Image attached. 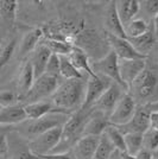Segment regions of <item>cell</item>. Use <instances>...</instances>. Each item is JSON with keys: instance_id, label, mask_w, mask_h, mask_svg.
Wrapping results in <instances>:
<instances>
[{"instance_id": "1", "label": "cell", "mask_w": 158, "mask_h": 159, "mask_svg": "<svg viewBox=\"0 0 158 159\" xmlns=\"http://www.w3.org/2000/svg\"><path fill=\"white\" fill-rule=\"evenodd\" d=\"M86 82L79 80H66L61 83L51 96V103L62 113H68L82 106L85 100Z\"/></svg>"}, {"instance_id": "2", "label": "cell", "mask_w": 158, "mask_h": 159, "mask_svg": "<svg viewBox=\"0 0 158 159\" xmlns=\"http://www.w3.org/2000/svg\"><path fill=\"white\" fill-rule=\"evenodd\" d=\"M92 69L96 75H101L106 79L112 80L113 83H117L125 92H128V88L123 82L120 77V70H119V58L112 50L105 53L101 58L92 62Z\"/></svg>"}, {"instance_id": "3", "label": "cell", "mask_w": 158, "mask_h": 159, "mask_svg": "<svg viewBox=\"0 0 158 159\" xmlns=\"http://www.w3.org/2000/svg\"><path fill=\"white\" fill-rule=\"evenodd\" d=\"M68 118L69 116L66 113L55 112L50 113L40 119L29 120V122L24 128V134L26 135V138L32 140L49 129H53V128L58 126H63Z\"/></svg>"}, {"instance_id": "4", "label": "cell", "mask_w": 158, "mask_h": 159, "mask_svg": "<svg viewBox=\"0 0 158 159\" xmlns=\"http://www.w3.org/2000/svg\"><path fill=\"white\" fill-rule=\"evenodd\" d=\"M63 126L55 127L53 129H49L45 133L38 135L37 138L30 140L29 143V148L36 156H42V154H48L56 150V147L59 145L61 139H62V132H63Z\"/></svg>"}, {"instance_id": "5", "label": "cell", "mask_w": 158, "mask_h": 159, "mask_svg": "<svg viewBox=\"0 0 158 159\" xmlns=\"http://www.w3.org/2000/svg\"><path fill=\"white\" fill-rule=\"evenodd\" d=\"M59 86V81L57 77H53L50 75H42L40 77L35 80L32 88L24 99L27 101V103H33V102H40L44 101L46 98H51L55 90Z\"/></svg>"}, {"instance_id": "6", "label": "cell", "mask_w": 158, "mask_h": 159, "mask_svg": "<svg viewBox=\"0 0 158 159\" xmlns=\"http://www.w3.org/2000/svg\"><path fill=\"white\" fill-rule=\"evenodd\" d=\"M85 111L79 109L77 112L72 113V115H69V118L63 125V132H62V139L59 145L63 143L66 144H72V146L77 140L82 137V131H83V126L88 120V116L83 114ZM57 148V147H56Z\"/></svg>"}, {"instance_id": "7", "label": "cell", "mask_w": 158, "mask_h": 159, "mask_svg": "<svg viewBox=\"0 0 158 159\" xmlns=\"http://www.w3.org/2000/svg\"><path fill=\"white\" fill-rule=\"evenodd\" d=\"M111 80L106 79L101 75H96L94 77H88L86 82V92H85V100L81 106L82 111L92 109L96 101L101 98V95L105 93L111 86Z\"/></svg>"}, {"instance_id": "8", "label": "cell", "mask_w": 158, "mask_h": 159, "mask_svg": "<svg viewBox=\"0 0 158 159\" xmlns=\"http://www.w3.org/2000/svg\"><path fill=\"white\" fill-rule=\"evenodd\" d=\"M136 111H137V103H136L134 98L131 94H128V92L124 93L123 98L120 99L112 114L108 116L109 125L117 127L126 125L133 118Z\"/></svg>"}, {"instance_id": "9", "label": "cell", "mask_w": 158, "mask_h": 159, "mask_svg": "<svg viewBox=\"0 0 158 159\" xmlns=\"http://www.w3.org/2000/svg\"><path fill=\"white\" fill-rule=\"evenodd\" d=\"M158 88V77L150 69H145L132 83L130 89L134 90L136 95L142 100H150L156 94Z\"/></svg>"}, {"instance_id": "10", "label": "cell", "mask_w": 158, "mask_h": 159, "mask_svg": "<svg viewBox=\"0 0 158 159\" xmlns=\"http://www.w3.org/2000/svg\"><path fill=\"white\" fill-rule=\"evenodd\" d=\"M124 93H127V92H125L117 83H112L105 93L101 95V98L96 101V103L94 105L93 108H95L96 112L101 113L102 115H105L108 119V116L112 114L114 108L119 103L120 99L123 98Z\"/></svg>"}, {"instance_id": "11", "label": "cell", "mask_w": 158, "mask_h": 159, "mask_svg": "<svg viewBox=\"0 0 158 159\" xmlns=\"http://www.w3.org/2000/svg\"><path fill=\"white\" fill-rule=\"evenodd\" d=\"M107 43L119 60H147V56L139 53L127 38H120L111 33H106Z\"/></svg>"}, {"instance_id": "12", "label": "cell", "mask_w": 158, "mask_h": 159, "mask_svg": "<svg viewBox=\"0 0 158 159\" xmlns=\"http://www.w3.org/2000/svg\"><path fill=\"white\" fill-rule=\"evenodd\" d=\"M119 131L123 134L127 133H140L143 134L150 128V112L145 106L137 107V111L126 125L119 126Z\"/></svg>"}, {"instance_id": "13", "label": "cell", "mask_w": 158, "mask_h": 159, "mask_svg": "<svg viewBox=\"0 0 158 159\" xmlns=\"http://www.w3.org/2000/svg\"><path fill=\"white\" fill-rule=\"evenodd\" d=\"M145 69H146V60H119L120 77L128 88V90L134 80Z\"/></svg>"}, {"instance_id": "14", "label": "cell", "mask_w": 158, "mask_h": 159, "mask_svg": "<svg viewBox=\"0 0 158 159\" xmlns=\"http://www.w3.org/2000/svg\"><path fill=\"white\" fill-rule=\"evenodd\" d=\"M100 137L83 135L72 146V156L76 159H93Z\"/></svg>"}, {"instance_id": "15", "label": "cell", "mask_w": 158, "mask_h": 159, "mask_svg": "<svg viewBox=\"0 0 158 159\" xmlns=\"http://www.w3.org/2000/svg\"><path fill=\"white\" fill-rule=\"evenodd\" d=\"M51 51L48 49V48L42 43L38 44L37 48L33 50L32 52V60L30 61L33 68V74H35V77L38 79L42 75L45 74V68L48 64V61L51 56Z\"/></svg>"}, {"instance_id": "16", "label": "cell", "mask_w": 158, "mask_h": 159, "mask_svg": "<svg viewBox=\"0 0 158 159\" xmlns=\"http://www.w3.org/2000/svg\"><path fill=\"white\" fill-rule=\"evenodd\" d=\"M109 126V121L105 115L101 113L96 112L95 115L88 118L86 121L83 131H82V137L83 135H91V137H101L105 133L106 128Z\"/></svg>"}, {"instance_id": "17", "label": "cell", "mask_w": 158, "mask_h": 159, "mask_svg": "<svg viewBox=\"0 0 158 159\" xmlns=\"http://www.w3.org/2000/svg\"><path fill=\"white\" fill-rule=\"evenodd\" d=\"M115 6L119 18L125 27L127 23H130L132 19L137 17V14L142 8V4L137 0H121V1H115Z\"/></svg>"}, {"instance_id": "18", "label": "cell", "mask_w": 158, "mask_h": 159, "mask_svg": "<svg viewBox=\"0 0 158 159\" xmlns=\"http://www.w3.org/2000/svg\"><path fill=\"white\" fill-rule=\"evenodd\" d=\"M105 24L107 27V33H111L113 36H117L120 38H127L125 33V27L123 25V23L118 16V12H117L115 1H112L111 5L108 6Z\"/></svg>"}, {"instance_id": "19", "label": "cell", "mask_w": 158, "mask_h": 159, "mask_svg": "<svg viewBox=\"0 0 158 159\" xmlns=\"http://www.w3.org/2000/svg\"><path fill=\"white\" fill-rule=\"evenodd\" d=\"M68 58L72 62V64L79 71H85V73L88 74V77H94L96 76V74L93 71L92 69V62L89 60V56L88 53H86L82 49L75 47L72 48V52L68 55Z\"/></svg>"}, {"instance_id": "20", "label": "cell", "mask_w": 158, "mask_h": 159, "mask_svg": "<svg viewBox=\"0 0 158 159\" xmlns=\"http://www.w3.org/2000/svg\"><path fill=\"white\" fill-rule=\"evenodd\" d=\"M23 107L26 114V120H37L50 113L59 112L58 109L55 108L51 101H40V102H33V103H26Z\"/></svg>"}, {"instance_id": "21", "label": "cell", "mask_w": 158, "mask_h": 159, "mask_svg": "<svg viewBox=\"0 0 158 159\" xmlns=\"http://www.w3.org/2000/svg\"><path fill=\"white\" fill-rule=\"evenodd\" d=\"M24 121H26V114L23 106L0 108V125H17Z\"/></svg>"}, {"instance_id": "22", "label": "cell", "mask_w": 158, "mask_h": 159, "mask_svg": "<svg viewBox=\"0 0 158 159\" xmlns=\"http://www.w3.org/2000/svg\"><path fill=\"white\" fill-rule=\"evenodd\" d=\"M35 74H33V68L30 61H27L26 63H24V66H21L18 77V88H19L20 98H25L27 93L30 92V89L32 88L33 82H35Z\"/></svg>"}, {"instance_id": "23", "label": "cell", "mask_w": 158, "mask_h": 159, "mask_svg": "<svg viewBox=\"0 0 158 159\" xmlns=\"http://www.w3.org/2000/svg\"><path fill=\"white\" fill-rule=\"evenodd\" d=\"M128 42L132 44V47L134 48L139 53L147 56V52L152 49V47L155 45V42H156V36L155 32L149 29V31L139 37L136 38H127Z\"/></svg>"}, {"instance_id": "24", "label": "cell", "mask_w": 158, "mask_h": 159, "mask_svg": "<svg viewBox=\"0 0 158 159\" xmlns=\"http://www.w3.org/2000/svg\"><path fill=\"white\" fill-rule=\"evenodd\" d=\"M44 37V31L42 29H35L32 31L27 32L25 37L21 40L19 52L21 56H25L27 53L33 52V50L40 44V39Z\"/></svg>"}, {"instance_id": "25", "label": "cell", "mask_w": 158, "mask_h": 159, "mask_svg": "<svg viewBox=\"0 0 158 159\" xmlns=\"http://www.w3.org/2000/svg\"><path fill=\"white\" fill-rule=\"evenodd\" d=\"M43 44L50 51L58 56H68L72 52L74 45L68 43L66 39H55V38H44Z\"/></svg>"}, {"instance_id": "26", "label": "cell", "mask_w": 158, "mask_h": 159, "mask_svg": "<svg viewBox=\"0 0 158 159\" xmlns=\"http://www.w3.org/2000/svg\"><path fill=\"white\" fill-rule=\"evenodd\" d=\"M106 137L108 138V140L112 143V145L114 146V148L117 150L118 153H126V146H125V138L124 134L119 131V128L117 126H109L106 128L105 131Z\"/></svg>"}, {"instance_id": "27", "label": "cell", "mask_w": 158, "mask_h": 159, "mask_svg": "<svg viewBox=\"0 0 158 159\" xmlns=\"http://www.w3.org/2000/svg\"><path fill=\"white\" fill-rule=\"evenodd\" d=\"M59 75L64 80L82 79V73L72 64L68 56H59Z\"/></svg>"}, {"instance_id": "28", "label": "cell", "mask_w": 158, "mask_h": 159, "mask_svg": "<svg viewBox=\"0 0 158 159\" xmlns=\"http://www.w3.org/2000/svg\"><path fill=\"white\" fill-rule=\"evenodd\" d=\"M125 138L126 153L136 157L143 150V134L140 133H127L124 134Z\"/></svg>"}, {"instance_id": "29", "label": "cell", "mask_w": 158, "mask_h": 159, "mask_svg": "<svg viewBox=\"0 0 158 159\" xmlns=\"http://www.w3.org/2000/svg\"><path fill=\"white\" fill-rule=\"evenodd\" d=\"M115 153H117V150L114 148L112 143L108 140L105 134H102L100 137L99 144H98L93 159H111Z\"/></svg>"}, {"instance_id": "30", "label": "cell", "mask_w": 158, "mask_h": 159, "mask_svg": "<svg viewBox=\"0 0 158 159\" xmlns=\"http://www.w3.org/2000/svg\"><path fill=\"white\" fill-rule=\"evenodd\" d=\"M149 31V25L142 18H134L125 25V33L127 38H136Z\"/></svg>"}, {"instance_id": "31", "label": "cell", "mask_w": 158, "mask_h": 159, "mask_svg": "<svg viewBox=\"0 0 158 159\" xmlns=\"http://www.w3.org/2000/svg\"><path fill=\"white\" fill-rule=\"evenodd\" d=\"M18 2L16 0H1L0 1V16L5 20L13 23L17 16Z\"/></svg>"}, {"instance_id": "32", "label": "cell", "mask_w": 158, "mask_h": 159, "mask_svg": "<svg viewBox=\"0 0 158 159\" xmlns=\"http://www.w3.org/2000/svg\"><path fill=\"white\" fill-rule=\"evenodd\" d=\"M157 147H158V131L150 127L146 132L143 133V148L152 153Z\"/></svg>"}, {"instance_id": "33", "label": "cell", "mask_w": 158, "mask_h": 159, "mask_svg": "<svg viewBox=\"0 0 158 159\" xmlns=\"http://www.w3.org/2000/svg\"><path fill=\"white\" fill-rule=\"evenodd\" d=\"M19 95L12 90H0V108L16 106Z\"/></svg>"}, {"instance_id": "34", "label": "cell", "mask_w": 158, "mask_h": 159, "mask_svg": "<svg viewBox=\"0 0 158 159\" xmlns=\"http://www.w3.org/2000/svg\"><path fill=\"white\" fill-rule=\"evenodd\" d=\"M45 74L46 75H50V76H53V77H57V79L61 77V75H59V56L58 55L51 53L50 58L48 61V64H46Z\"/></svg>"}, {"instance_id": "35", "label": "cell", "mask_w": 158, "mask_h": 159, "mask_svg": "<svg viewBox=\"0 0 158 159\" xmlns=\"http://www.w3.org/2000/svg\"><path fill=\"white\" fill-rule=\"evenodd\" d=\"M14 49H16V40H11L8 44L5 45V48L0 52V69L4 68L10 62L11 57L13 56Z\"/></svg>"}, {"instance_id": "36", "label": "cell", "mask_w": 158, "mask_h": 159, "mask_svg": "<svg viewBox=\"0 0 158 159\" xmlns=\"http://www.w3.org/2000/svg\"><path fill=\"white\" fill-rule=\"evenodd\" d=\"M142 6L145 8L147 13H150L152 17H155L158 13V0H146V1H140Z\"/></svg>"}, {"instance_id": "37", "label": "cell", "mask_w": 158, "mask_h": 159, "mask_svg": "<svg viewBox=\"0 0 158 159\" xmlns=\"http://www.w3.org/2000/svg\"><path fill=\"white\" fill-rule=\"evenodd\" d=\"M40 159H72V154L69 152H51L48 154L37 156Z\"/></svg>"}, {"instance_id": "38", "label": "cell", "mask_w": 158, "mask_h": 159, "mask_svg": "<svg viewBox=\"0 0 158 159\" xmlns=\"http://www.w3.org/2000/svg\"><path fill=\"white\" fill-rule=\"evenodd\" d=\"M12 159H40L35 153H32L30 151V148H29V146H27L26 148H24V150H20L19 152H17L14 154Z\"/></svg>"}, {"instance_id": "39", "label": "cell", "mask_w": 158, "mask_h": 159, "mask_svg": "<svg viewBox=\"0 0 158 159\" xmlns=\"http://www.w3.org/2000/svg\"><path fill=\"white\" fill-rule=\"evenodd\" d=\"M8 140H7V137L5 134L0 135V157L1 156H6L8 153Z\"/></svg>"}, {"instance_id": "40", "label": "cell", "mask_w": 158, "mask_h": 159, "mask_svg": "<svg viewBox=\"0 0 158 159\" xmlns=\"http://www.w3.org/2000/svg\"><path fill=\"white\" fill-rule=\"evenodd\" d=\"M150 127L158 131V112H150Z\"/></svg>"}, {"instance_id": "41", "label": "cell", "mask_w": 158, "mask_h": 159, "mask_svg": "<svg viewBox=\"0 0 158 159\" xmlns=\"http://www.w3.org/2000/svg\"><path fill=\"white\" fill-rule=\"evenodd\" d=\"M136 159H152V153L143 148V150L136 156Z\"/></svg>"}, {"instance_id": "42", "label": "cell", "mask_w": 158, "mask_h": 159, "mask_svg": "<svg viewBox=\"0 0 158 159\" xmlns=\"http://www.w3.org/2000/svg\"><path fill=\"white\" fill-rule=\"evenodd\" d=\"M145 107L147 108V111H149V112H158V99L155 100L153 102L146 103Z\"/></svg>"}, {"instance_id": "43", "label": "cell", "mask_w": 158, "mask_h": 159, "mask_svg": "<svg viewBox=\"0 0 158 159\" xmlns=\"http://www.w3.org/2000/svg\"><path fill=\"white\" fill-rule=\"evenodd\" d=\"M153 27H155V36H156V38L158 39V13L153 17Z\"/></svg>"}, {"instance_id": "44", "label": "cell", "mask_w": 158, "mask_h": 159, "mask_svg": "<svg viewBox=\"0 0 158 159\" xmlns=\"http://www.w3.org/2000/svg\"><path fill=\"white\" fill-rule=\"evenodd\" d=\"M119 159H136V157H132L127 153H119Z\"/></svg>"}, {"instance_id": "45", "label": "cell", "mask_w": 158, "mask_h": 159, "mask_svg": "<svg viewBox=\"0 0 158 159\" xmlns=\"http://www.w3.org/2000/svg\"><path fill=\"white\" fill-rule=\"evenodd\" d=\"M152 159H158V147L152 152Z\"/></svg>"}, {"instance_id": "46", "label": "cell", "mask_w": 158, "mask_h": 159, "mask_svg": "<svg viewBox=\"0 0 158 159\" xmlns=\"http://www.w3.org/2000/svg\"><path fill=\"white\" fill-rule=\"evenodd\" d=\"M113 157H114V156H113ZM113 157H112V158H111V159H114V158H113ZM119 159V158H118Z\"/></svg>"}]
</instances>
